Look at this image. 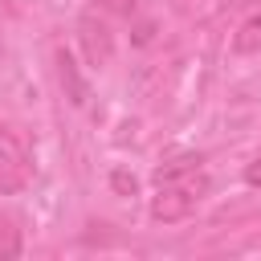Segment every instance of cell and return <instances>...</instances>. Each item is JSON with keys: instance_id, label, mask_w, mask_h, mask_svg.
Listing matches in <instances>:
<instances>
[{"instance_id": "1", "label": "cell", "mask_w": 261, "mask_h": 261, "mask_svg": "<svg viewBox=\"0 0 261 261\" xmlns=\"http://www.w3.org/2000/svg\"><path fill=\"white\" fill-rule=\"evenodd\" d=\"M204 192H208V175L200 171V159L196 155H175L155 171L151 216L155 220H184L188 212H196Z\"/></svg>"}, {"instance_id": "2", "label": "cell", "mask_w": 261, "mask_h": 261, "mask_svg": "<svg viewBox=\"0 0 261 261\" xmlns=\"http://www.w3.org/2000/svg\"><path fill=\"white\" fill-rule=\"evenodd\" d=\"M82 45H86V57L98 65V61H106L110 57V33H106V24H98L94 16H82Z\"/></svg>"}, {"instance_id": "3", "label": "cell", "mask_w": 261, "mask_h": 261, "mask_svg": "<svg viewBox=\"0 0 261 261\" xmlns=\"http://www.w3.org/2000/svg\"><path fill=\"white\" fill-rule=\"evenodd\" d=\"M232 49H237V53H257V49H261V12H253V16L237 29Z\"/></svg>"}, {"instance_id": "4", "label": "cell", "mask_w": 261, "mask_h": 261, "mask_svg": "<svg viewBox=\"0 0 261 261\" xmlns=\"http://www.w3.org/2000/svg\"><path fill=\"white\" fill-rule=\"evenodd\" d=\"M57 65H61V82L69 86V94H73V102H82V98H86V86L77 82V69H73V61H69L65 53H61V57H57Z\"/></svg>"}, {"instance_id": "5", "label": "cell", "mask_w": 261, "mask_h": 261, "mask_svg": "<svg viewBox=\"0 0 261 261\" xmlns=\"http://www.w3.org/2000/svg\"><path fill=\"white\" fill-rule=\"evenodd\" d=\"M106 12H118V16H130L135 12V0H98Z\"/></svg>"}, {"instance_id": "6", "label": "cell", "mask_w": 261, "mask_h": 261, "mask_svg": "<svg viewBox=\"0 0 261 261\" xmlns=\"http://www.w3.org/2000/svg\"><path fill=\"white\" fill-rule=\"evenodd\" d=\"M245 179H249L253 188H261V159H253V163L245 167Z\"/></svg>"}, {"instance_id": "7", "label": "cell", "mask_w": 261, "mask_h": 261, "mask_svg": "<svg viewBox=\"0 0 261 261\" xmlns=\"http://www.w3.org/2000/svg\"><path fill=\"white\" fill-rule=\"evenodd\" d=\"M257 0H220V12H237V8H249Z\"/></svg>"}]
</instances>
